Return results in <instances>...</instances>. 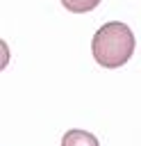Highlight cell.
I'll return each mask as SVG.
<instances>
[{
  "label": "cell",
  "instance_id": "6da1fadb",
  "mask_svg": "<svg viewBox=\"0 0 141 146\" xmlns=\"http://www.w3.org/2000/svg\"><path fill=\"white\" fill-rule=\"evenodd\" d=\"M91 50H93V59L100 66H105V68H118V66L127 64V59L134 52V34L121 21L105 23L93 34Z\"/></svg>",
  "mask_w": 141,
  "mask_h": 146
},
{
  "label": "cell",
  "instance_id": "7a4b0ae2",
  "mask_svg": "<svg viewBox=\"0 0 141 146\" xmlns=\"http://www.w3.org/2000/svg\"><path fill=\"white\" fill-rule=\"evenodd\" d=\"M61 146H100L96 135L86 132V130H68L61 137Z\"/></svg>",
  "mask_w": 141,
  "mask_h": 146
},
{
  "label": "cell",
  "instance_id": "3957f363",
  "mask_svg": "<svg viewBox=\"0 0 141 146\" xmlns=\"http://www.w3.org/2000/svg\"><path fill=\"white\" fill-rule=\"evenodd\" d=\"M61 5L73 14H86L100 5V0H61Z\"/></svg>",
  "mask_w": 141,
  "mask_h": 146
}]
</instances>
